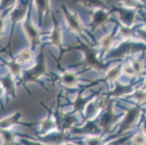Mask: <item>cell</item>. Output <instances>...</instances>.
<instances>
[{"mask_svg":"<svg viewBox=\"0 0 146 145\" xmlns=\"http://www.w3.org/2000/svg\"><path fill=\"white\" fill-rule=\"evenodd\" d=\"M110 15L109 14L103 9H99L96 10L92 15V17L91 25L94 28L102 27L103 26L106 25L109 21Z\"/></svg>","mask_w":146,"mask_h":145,"instance_id":"obj_9","label":"cell"},{"mask_svg":"<svg viewBox=\"0 0 146 145\" xmlns=\"http://www.w3.org/2000/svg\"><path fill=\"white\" fill-rule=\"evenodd\" d=\"M2 139L6 144H10L14 141V134L8 131H3L2 132Z\"/></svg>","mask_w":146,"mask_h":145,"instance_id":"obj_31","label":"cell"},{"mask_svg":"<svg viewBox=\"0 0 146 145\" xmlns=\"http://www.w3.org/2000/svg\"><path fill=\"white\" fill-rule=\"evenodd\" d=\"M132 143L134 145H145L146 139L143 134H137L133 136Z\"/></svg>","mask_w":146,"mask_h":145,"instance_id":"obj_30","label":"cell"},{"mask_svg":"<svg viewBox=\"0 0 146 145\" xmlns=\"http://www.w3.org/2000/svg\"><path fill=\"white\" fill-rule=\"evenodd\" d=\"M76 1L87 8L100 7L103 5L102 0H76Z\"/></svg>","mask_w":146,"mask_h":145,"instance_id":"obj_24","label":"cell"},{"mask_svg":"<svg viewBox=\"0 0 146 145\" xmlns=\"http://www.w3.org/2000/svg\"><path fill=\"white\" fill-rule=\"evenodd\" d=\"M119 34L121 36L124 38H132L135 36L136 33L132 27H127V26H121L119 30Z\"/></svg>","mask_w":146,"mask_h":145,"instance_id":"obj_28","label":"cell"},{"mask_svg":"<svg viewBox=\"0 0 146 145\" xmlns=\"http://www.w3.org/2000/svg\"><path fill=\"white\" fill-rule=\"evenodd\" d=\"M79 48L84 53V61L86 66L96 70H102L105 68L106 65L99 59L92 46L86 44L81 43Z\"/></svg>","mask_w":146,"mask_h":145,"instance_id":"obj_1","label":"cell"},{"mask_svg":"<svg viewBox=\"0 0 146 145\" xmlns=\"http://www.w3.org/2000/svg\"><path fill=\"white\" fill-rule=\"evenodd\" d=\"M23 30L26 37L31 42L34 49L36 48L40 43V31L30 21H27L23 26Z\"/></svg>","mask_w":146,"mask_h":145,"instance_id":"obj_7","label":"cell"},{"mask_svg":"<svg viewBox=\"0 0 146 145\" xmlns=\"http://www.w3.org/2000/svg\"><path fill=\"white\" fill-rule=\"evenodd\" d=\"M5 28V19L2 17H0V35L3 33Z\"/></svg>","mask_w":146,"mask_h":145,"instance_id":"obj_34","label":"cell"},{"mask_svg":"<svg viewBox=\"0 0 146 145\" xmlns=\"http://www.w3.org/2000/svg\"><path fill=\"white\" fill-rule=\"evenodd\" d=\"M29 9L28 4H22L13 10L11 13V18L13 23H18L24 18Z\"/></svg>","mask_w":146,"mask_h":145,"instance_id":"obj_15","label":"cell"},{"mask_svg":"<svg viewBox=\"0 0 146 145\" xmlns=\"http://www.w3.org/2000/svg\"><path fill=\"white\" fill-rule=\"evenodd\" d=\"M114 40H115V37L111 35V34H108V35L103 36L101 39L100 40L99 44L102 50L105 52H106L110 50V48L111 47V46L113 44Z\"/></svg>","mask_w":146,"mask_h":145,"instance_id":"obj_20","label":"cell"},{"mask_svg":"<svg viewBox=\"0 0 146 145\" xmlns=\"http://www.w3.org/2000/svg\"><path fill=\"white\" fill-rule=\"evenodd\" d=\"M132 85L131 84H121L118 83L116 88L111 92V96L115 97H120L122 96L129 94L132 90Z\"/></svg>","mask_w":146,"mask_h":145,"instance_id":"obj_18","label":"cell"},{"mask_svg":"<svg viewBox=\"0 0 146 145\" xmlns=\"http://www.w3.org/2000/svg\"><path fill=\"white\" fill-rule=\"evenodd\" d=\"M50 38L52 44H53L58 47H60L62 45V42H63V34H62V30H61L60 27L56 19H54L53 29L50 34Z\"/></svg>","mask_w":146,"mask_h":145,"instance_id":"obj_11","label":"cell"},{"mask_svg":"<svg viewBox=\"0 0 146 145\" xmlns=\"http://www.w3.org/2000/svg\"><path fill=\"white\" fill-rule=\"evenodd\" d=\"M143 128H144L145 131L146 132V120H145L144 122H143Z\"/></svg>","mask_w":146,"mask_h":145,"instance_id":"obj_37","label":"cell"},{"mask_svg":"<svg viewBox=\"0 0 146 145\" xmlns=\"http://www.w3.org/2000/svg\"><path fill=\"white\" fill-rule=\"evenodd\" d=\"M60 82L63 86H66V87L72 88L78 84L79 77L74 73L67 72L61 76Z\"/></svg>","mask_w":146,"mask_h":145,"instance_id":"obj_14","label":"cell"},{"mask_svg":"<svg viewBox=\"0 0 146 145\" xmlns=\"http://www.w3.org/2000/svg\"><path fill=\"white\" fill-rule=\"evenodd\" d=\"M145 113H146V110H145Z\"/></svg>","mask_w":146,"mask_h":145,"instance_id":"obj_42","label":"cell"},{"mask_svg":"<svg viewBox=\"0 0 146 145\" xmlns=\"http://www.w3.org/2000/svg\"><path fill=\"white\" fill-rule=\"evenodd\" d=\"M145 66L142 60H134L131 63L127 64L122 67V70L124 73L131 77L140 75L143 73Z\"/></svg>","mask_w":146,"mask_h":145,"instance_id":"obj_8","label":"cell"},{"mask_svg":"<svg viewBox=\"0 0 146 145\" xmlns=\"http://www.w3.org/2000/svg\"><path fill=\"white\" fill-rule=\"evenodd\" d=\"M138 37L143 41V42L146 44V30H142V29H139V30L135 31Z\"/></svg>","mask_w":146,"mask_h":145,"instance_id":"obj_33","label":"cell"},{"mask_svg":"<svg viewBox=\"0 0 146 145\" xmlns=\"http://www.w3.org/2000/svg\"><path fill=\"white\" fill-rule=\"evenodd\" d=\"M85 145H104V142L98 136H92L86 141Z\"/></svg>","mask_w":146,"mask_h":145,"instance_id":"obj_32","label":"cell"},{"mask_svg":"<svg viewBox=\"0 0 146 145\" xmlns=\"http://www.w3.org/2000/svg\"><path fill=\"white\" fill-rule=\"evenodd\" d=\"M63 12L69 30L75 34H80L83 30L84 26L79 16L69 11L68 8L65 6H63Z\"/></svg>","mask_w":146,"mask_h":145,"instance_id":"obj_5","label":"cell"},{"mask_svg":"<svg viewBox=\"0 0 146 145\" xmlns=\"http://www.w3.org/2000/svg\"><path fill=\"white\" fill-rule=\"evenodd\" d=\"M66 139V136L63 131H60L59 133H52L42 137L44 142L50 145H59L63 143Z\"/></svg>","mask_w":146,"mask_h":145,"instance_id":"obj_13","label":"cell"},{"mask_svg":"<svg viewBox=\"0 0 146 145\" xmlns=\"http://www.w3.org/2000/svg\"><path fill=\"white\" fill-rule=\"evenodd\" d=\"M15 0H2L3 5L5 7H8L11 5Z\"/></svg>","mask_w":146,"mask_h":145,"instance_id":"obj_35","label":"cell"},{"mask_svg":"<svg viewBox=\"0 0 146 145\" xmlns=\"http://www.w3.org/2000/svg\"><path fill=\"white\" fill-rule=\"evenodd\" d=\"M145 87H146V81H145Z\"/></svg>","mask_w":146,"mask_h":145,"instance_id":"obj_40","label":"cell"},{"mask_svg":"<svg viewBox=\"0 0 146 145\" xmlns=\"http://www.w3.org/2000/svg\"><path fill=\"white\" fill-rule=\"evenodd\" d=\"M141 113L142 108L138 106L129 108L121 123L120 131L124 132L135 127L140 119Z\"/></svg>","mask_w":146,"mask_h":145,"instance_id":"obj_3","label":"cell"},{"mask_svg":"<svg viewBox=\"0 0 146 145\" xmlns=\"http://www.w3.org/2000/svg\"><path fill=\"white\" fill-rule=\"evenodd\" d=\"M132 98L137 103L140 104L146 101V92L143 90L137 89L132 94Z\"/></svg>","mask_w":146,"mask_h":145,"instance_id":"obj_29","label":"cell"},{"mask_svg":"<svg viewBox=\"0 0 146 145\" xmlns=\"http://www.w3.org/2000/svg\"><path fill=\"white\" fill-rule=\"evenodd\" d=\"M122 67H113L110 68L105 75L106 81H115L122 74Z\"/></svg>","mask_w":146,"mask_h":145,"instance_id":"obj_19","label":"cell"},{"mask_svg":"<svg viewBox=\"0 0 146 145\" xmlns=\"http://www.w3.org/2000/svg\"><path fill=\"white\" fill-rule=\"evenodd\" d=\"M35 1L39 15L42 17L48 11L49 0H35Z\"/></svg>","mask_w":146,"mask_h":145,"instance_id":"obj_22","label":"cell"},{"mask_svg":"<svg viewBox=\"0 0 146 145\" xmlns=\"http://www.w3.org/2000/svg\"><path fill=\"white\" fill-rule=\"evenodd\" d=\"M47 61L44 53H42L39 58L36 65L27 72L25 78V81L34 82L43 76L47 72Z\"/></svg>","mask_w":146,"mask_h":145,"instance_id":"obj_2","label":"cell"},{"mask_svg":"<svg viewBox=\"0 0 146 145\" xmlns=\"http://www.w3.org/2000/svg\"><path fill=\"white\" fill-rule=\"evenodd\" d=\"M8 68L10 69V72L15 76H18L21 73L22 71V67H21V64L18 63L16 61H11L7 64Z\"/></svg>","mask_w":146,"mask_h":145,"instance_id":"obj_27","label":"cell"},{"mask_svg":"<svg viewBox=\"0 0 146 145\" xmlns=\"http://www.w3.org/2000/svg\"><path fill=\"white\" fill-rule=\"evenodd\" d=\"M56 125L57 124L55 121H53L52 118H46V119L42 121V123H41V130L44 131V132L49 131L51 129H53Z\"/></svg>","mask_w":146,"mask_h":145,"instance_id":"obj_25","label":"cell"},{"mask_svg":"<svg viewBox=\"0 0 146 145\" xmlns=\"http://www.w3.org/2000/svg\"><path fill=\"white\" fill-rule=\"evenodd\" d=\"M1 81H2V84L5 87V89L8 91V92L11 95H13V97H15V94H16L15 86L14 83H13L11 78H10L9 77H5V78H2Z\"/></svg>","mask_w":146,"mask_h":145,"instance_id":"obj_21","label":"cell"},{"mask_svg":"<svg viewBox=\"0 0 146 145\" xmlns=\"http://www.w3.org/2000/svg\"><path fill=\"white\" fill-rule=\"evenodd\" d=\"M126 139H119V140L116 141L115 143H113V144L111 145H121V144H123V142H124V140H125Z\"/></svg>","mask_w":146,"mask_h":145,"instance_id":"obj_36","label":"cell"},{"mask_svg":"<svg viewBox=\"0 0 146 145\" xmlns=\"http://www.w3.org/2000/svg\"><path fill=\"white\" fill-rule=\"evenodd\" d=\"M76 123V118L72 115L62 114L58 115V126H59L60 131H66L70 129L74 123Z\"/></svg>","mask_w":146,"mask_h":145,"instance_id":"obj_10","label":"cell"},{"mask_svg":"<svg viewBox=\"0 0 146 145\" xmlns=\"http://www.w3.org/2000/svg\"><path fill=\"white\" fill-rule=\"evenodd\" d=\"M65 145H74V144H71V143H68V144H65Z\"/></svg>","mask_w":146,"mask_h":145,"instance_id":"obj_38","label":"cell"},{"mask_svg":"<svg viewBox=\"0 0 146 145\" xmlns=\"http://www.w3.org/2000/svg\"><path fill=\"white\" fill-rule=\"evenodd\" d=\"M21 117H22V113L21 112H16L13 115L7 117L0 121V128H7L14 124H16L20 121Z\"/></svg>","mask_w":146,"mask_h":145,"instance_id":"obj_17","label":"cell"},{"mask_svg":"<svg viewBox=\"0 0 146 145\" xmlns=\"http://www.w3.org/2000/svg\"><path fill=\"white\" fill-rule=\"evenodd\" d=\"M117 120V115L114 113L111 105H108L105 108V113L100 119L98 124L103 131H110L112 126L115 124Z\"/></svg>","mask_w":146,"mask_h":145,"instance_id":"obj_6","label":"cell"},{"mask_svg":"<svg viewBox=\"0 0 146 145\" xmlns=\"http://www.w3.org/2000/svg\"><path fill=\"white\" fill-rule=\"evenodd\" d=\"M100 130H102L101 128L100 127L98 123L89 120L82 128L76 130L75 133L82 134H95L99 132Z\"/></svg>","mask_w":146,"mask_h":145,"instance_id":"obj_12","label":"cell"},{"mask_svg":"<svg viewBox=\"0 0 146 145\" xmlns=\"http://www.w3.org/2000/svg\"><path fill=\"white\" fill-rule=\"evenodd\" d=\"M87 105V98L82 97V96H79L77 99H76L75 102L73 104L74 109L76 111H81L83 109H85L86 106Z\"/></svg>","mask_w":146,"mask_h":145,"instance_id":"obj_26","label":"cell"},{"mask_svg":"<svg viewBox=\"0 0 146 145\" xmlns=\"http://www.w3.org/2000/svg\"><path fill=\"white\" fill-rule=\"evenodd\" d=\"M144 50H146V46H142V45L132 43V42H127L121 45L117 50L113 53L111 58H114V59L123 58L134 53L139 52Z\"/></svg>","mask_w":146,"mask_h":145,"instance_id":"obj_4","label":"cell"},{"mask_svg":"<svg viewBox=\"0 0 146 145\" xmlns=\"http://www.w3.org/2000/svg\"><path fill=\"white\" fill-rule=\"evenodd\" d=\"M119 18L122 23V26L132 27L135 20V14L133 12L121 10L119 12Z\"/></svg>","mask_w":146,"mask_h":145,"instance_id":"obj_16","label":"cell"},{"mask_svg":"<svg viewBox=\"0 0 146 145\" xmlns=\"http://www.w3.org/2000/svg\"><path fill=\"white\" fill-rule=\"evenodd\" d=\"M33 52L31 50H23L18 53V59L20 61L23 62H29L32 60L33 59Z\"/></svg>","mask_w":146,"mask_h":145,"instance_id":"obj_23","label":"cell"},{"mask_svg":"<svg viewBox=\"0 0 146 145\" xmlns=\"http://www.w3.org/2000/svg\"><path fill=\"white\" fill-rule=\"evenodd\" d=\"M1 96H2V91L0 90V97H1Z\"/></svg>","mask_w":146,"mask_h":145,"instance_id":"obj_39","label":"cell"},{"mask_svg":"<svg viewBox=\"0 0 146 145\" xmlns=\"http://www.w3.org/2000/svg\"><path fill=\"white\" fill-rule=\"evenodd\" d=\"M145 30H146V23H145Z\"/></svg>","mask_w":146,"mask_h":145,"instance_id":"obj_41","label":"cell"}]
</instances>
